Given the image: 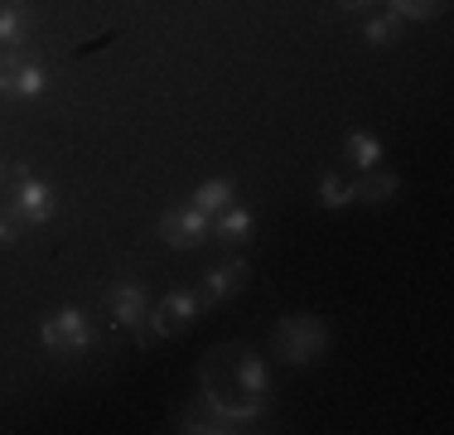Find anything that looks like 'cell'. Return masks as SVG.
Listing matches in <instances>:
<instances>
[{"mask_svg": "<svg viewBox=\"0 0 454 435\" xmlns=\"http://www.w3.org/2000/svg\"><path fill=\"white\" fill-rule=\"evenodd\" d=\"M324 348H329V329H324L319 314H290V320H280L276 329V358L290 368H305L324 358Z\"/></svg>", "mask_w": 454, "mask_h": 435, "instance_id": "6da1fadb", "label": "cell"}, {"mask_svg": "<svg viewBox=\"0 0 454 435\" xmlns=\"http://www.w3.org/2000/svg\"><path fill=\"white\" fill-rule=\"evenodd\" d=\"M39 339H44V348H53V353H82V348H92L88 314H82V310H63V314H53V320H44Z\"/></svg>", "mask_w": 454, "mask_h": 435, "instance_id": "7a4b0ae2", "label": "cell"}, {"mask_svg": "<svg viewBox=\"0 0 454 435\" xmlns=\"http://www.w3.org/2000/svg\"><path fill=\"white\" fill-rule=\"evenodd\" d=\"M208 223H213V218L199 213L193 203H189V209H169L165 218H160V242H169L175 252H193V247L208 237Z\"/></svg>", "mask_w": 454, "mask_h": 435, "instance_id": "3957f363", "label": "cell"}, {"mask_svg": "<svg viewBox=\"0 0 454 435\" xmlns=\"http://www.w3.org/2000/svg\"><path fill=\"white\" fill-rule=\"evenodd\" d=\"M44 87H49V68H44V63L20 59L15 49L0 59V92H5V97H39Z\"/></svg>", "mask_w": 454, "mask_h": 435, "instance_id": "277c9868", "label": "cell"}, {"mask_svg": "<svg viewBox=\"0 0 454 435\" xmlns=\"http://www.w3.org/2000/svg\"><path fill=\"white\" fill-rule=\"evenodd\" d=\"M53 209H59V199H53V189L44 179H35V174H29V179H20L15 184V218L20 223H49L53 218Z\"/></svg>", "mask_w": 454, "mask_h": 435, "instance_id": "5b68a950", "label": "cell"}, {"mask_svg": "<svg viewBox=\"0 0 454 435\" xmlns=\"http://www.w3.org/2000/svg\"><path fill=\"white\" fill-rule=\"evenodd\" d=\"M106 304H112V320L116 324L136 329V324L145 320V310H150V290L140 286V281H116V286L106 290Z\"/></svg>", "mask_w": 454, "mask_h": 435, "instance_id": "8992f818", "label": "cell"}, {"mask_svg": "<svg viewBox=\"0 0 454 435\" xmlns=\"http://www.w3.org/2000/svg\"><path fill=\"white\" fill-rule=\"evenodd\" d=\"M247 261L242 257H232V261H223V266H213L208 276H203V300H227L232 290H242L247 286Z\"/></svg>", "mask_w": 454, "mask_h": 435, "instance_id": "52a82bcc", "label": "cell"}, {"mask_svg": "<svg viewBox=\"0 0 454 435\" xmlns=\"http://www.w3.org/2000/svg\"><path fill=\"white\" fill-rule=\"evenodd\" d=\"M208 233H218L227 247H232V242H252V213L237 209V203H227V209L208 223Z\"/></svg>", "mask_w": 454, "mask_h": 435, "instance_id": "ba28073f", "label": "cell"}, {"mask_svg": "<svg viewBox=\"0 0 454 435\" xmlns=\"http://www.w3.org/2000/svg\"><path fill=\"white\" fill-rule=\"evenodd\" d=\"M232 194H237V184L227 179V174H218V179H208V184H199V189H193V209L199 213H223L227 203H232Z\"/></svg>", "mask_w": 454, "mask_h": 435, "instance_id": "9c48e42d", "label": "cell"}, {"mask_svg": "<svg viewBox=\"0 0 454 435\" xmlns=\"http://www.w3.org/2000/svg\"><path fill=\"white\" fill-rule=\"evenodd\" d=\"M396 184H402V179H396L392 170H372L367 179L353 184V189H358V199H367V203H377V209H382V203L396 199Z\"/></svg>", "mask_w": 454, "mask_h": 435, "instance_id": "30bf717a", "label": "cell"}, {"mask_svg": "<svg viewBox=\"0 0 454 435\" xmlns=\"http://www.w3.org/2000/svg\"><path fill=\"white\" fill-rule=\"evenodd\" d=\"M237 387L247 392V397H266V363L256 353H237Z\"/></svg>", "mask_w": 454, "mask_h": 435, "instance_id": "8fae6325", "label": "cell"}, {"mask_svg": "<svg viewBox=\"0 0 454 435\" xmlns=\"http://www.w3.org/2000/svg\"><path fill=\"white\" fill-rule=\"evenodd\" d=\"M343 150H348V160L363 170H377V160H382V140L367 136V130H348V136H343Z\"/></svg>", "mask_w": 454, "mask_h": 435, "instance_id": "7c38bea8", "label": "cell"}, {"mask_svg": "<svg viewBox=\"0 0 454 435\" xmlns=\"http://www.w3.org/2000/svg\"><path fill=\"white\" fill-rule=\"evenodd\" d=\"M319 203L324 209H348V203H358V189H353V179H343V174H324L319 179Z\"/></svg>", "mask_w": 454, "mask_h": 435, "instance_id": "4fadbf2b", "label": "cell"}, {"mask_svg": "<svg viewBox=\"0 0 454 435\" xmlns=\"http://www.w3.org/2000/svg\"><path fill=\"white\" fill-rule=\"evenodd\" d=\"M160 310H165L175 324L179 320H199V314H203V296H193V290H169V296L160 300Z\"/></svg>", "mask_w": 454, "mask_h": 435, "instance_id": "5bb4252c", "label": "cell"}, {"mask_svg": "<svg viewBox=\"0 0 454 435\" xmlns=\"http://www.w3.org/2000/svg\"><path fill=\"white\" fill-rule=\"evenodd\" d=\"M367 44H377V49H387V44H396V35H402V15L396 10H387V15H377V20H367Z\"/></svg>", "mask_w": 454, "mask_h": 435, "instance_id": "9a60e30c", "label": "cell"}, {"mask_svg": "<svg viewBox=\"0 0 454 435\" xmlns=\"http://www.w3.org/2000/svg\"><path fill=\"white\" fill-rule=\"evenodd\" d=\"M20 39H25V10H20V5H0V44L15 49Z\"/></svg>", "mask_w": 454, "mask_h": 435, "instance_id": "2e32d148", "label": "cell"}, {"mask_svg": "<svg viewBox=\"0 0 454 435\" xmlns=\"http://www.w3.org/2000/svg\"><path fill=\"white\" fill-rule=\"evenodd\" d=\"M387 5H392L402 20H430V15L445 10V0H387Z\"/></svg>", "mask_w": 454, "mask_h": 435, "instance_id": "e0dca14e", "label": "cell"}, {"mask_svg": "<svg viewBox=\"0 0 454 435\" xmlns=\"http://www.w3.org/2000/svg\"><path fill=\"white\" fill-rule=\"evenodd\" d=\"M150 334H155V339H169V334H175V320H169V314L160 310V304L150 310V329L140 334V339H150Z\"/></svg>", "mask_w": 454, "mask_h": 435, "instance_id": "ac0fdd59", "label": "cell"}, {"mask_svg": "<svg viewBox=\"0 0 454 435\" xmlns=\"http://www.w3.org/2000/svg\"><path fill=\"white\" fill-rule=\"evenodd\" d=\"M15 242H20L15 223H10V218H0V247H15Z\"/></svg>", "mask_w": 454, "mask_h": 435, "instance_id": "d6986e66", "label": "cell"}, {"mask_svg": "<svg viewBox=\"0 0 454 435\" xmlns=\"http://www.w3.org/2000/svg\"><path fill=\"white\" fill-rule=\"evenodd\" d=\"M20 179H29V165H25V160H15V165H10V184H20Z\"/></svg>", "mask_w": 454, "mask_h": 435, "instance_id": "ffe728a7", "label": "cell"}, {"mask_svg": "<svg viewBox=\"0 0 454 435\" xmlns=\"http://www.w3.org/2000/svg\"><path fill=\"white\" fill-rule=\"evenodd\" d=\"M339 5H343V10H363L367 0H339Z\"/></svg>", "mask_w": 454, "mask_h": 435, "instance_id": "44dd1931", "label": "cell"}, {"mask_svg": "<svg viewBox=\"0 0 454 435\" xmlns=\"http://www.w3.org/2000/svg\"><path fill=\"white\" fill-rule=\"evenodd\" d=\"M0 179H10V165H5V160H0Z\"/></svg>", "mask_w": 454, "mask_h": 435, "instance_id": "7402d4cb", "label": "cell"}]
</instances>
